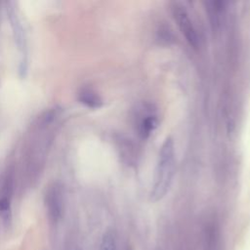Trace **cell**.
I'll list each match as a JSON object with an SVG mask.
<instances>
[{"instance_id":"6da1fadb","label":"cell","mask_w":250,"mask_h":250,"mask_svg":"<svg viewBox=\"0 0 250 250\" xmlns=\"http://www.w3.org/2000/svg\"><path fill=\"white\" fill-rule=\"evenodd\" d=\"M175 173V146L171 138H167L159 151L154 182L150 192L152 201H158L165 196L170 188Z\"/></svg>"},{"instance_id":"7a4b0ae2","label":"cell","mask_w":250,"mask_h":250,"mask_svg":"<svg viewBox=\"0 0 250 250\" xmlns=\"http://www.w3.org/2000/svg\"><path fill=\"white\" fill-rule=\"evenodd\" d=\"M171 11L173 18L177 22L182 34L185 36L186 40L190 46H192L193 48H197L199 44L198 34L185 6H183L179 2H174L172 3Z\"/></svg>"},{"instance_id":"3957f363","label":"cell","mask_w":250,"mask_h":250,"mask_svg":"<svg viewBox=\"0 0 250 250\" xmlns=\"http://www.w3.org/2000/svg\"><path fill=\"white\" fill-rule=\"evenodd\" d=\"M47 205L50 214L57 218L61 214V192L58 187L54 186L52 187L47 194Z\"/></svg>"},{"instance_id":"277c9868","label":"cell","mask_w":250,"mask_h":250,"mask_svg":"<svg viewBox=\"0 0 250 250\" xmlns=\"http://www.w3.org/2000/svg\"><path fill=\"white\" fill-rule=\"evenodd\" d=\"M78 100L81 104L91 108H99L103 104V101L99 95L90 89H83L78 95Z\"/></svg>"},{"instance_id":"5b68a950","label":"cell","mask_w":250,"mask_h":250,"mask_svg":"<svg viewBox=\"0 0 250 250\" xmlns=\"http://www.w3.org/2000/svg\"><path fill=\"white\" fill-rule=\"evenodd\" d=\"M143 117L139 125V132L143 138H147L157 126V119L152 113H146Z\"/></svg>"},{"instance_id":"8992f818","label":"cell","mask_w":250,"mask_h":250,"mask_svg":"<svg viewBox=\"0 0 250 250\" xmlns=\"http://www.w3.org/2000/svg\"><path fill=\"white\" fill-rule=\"evenodd\" d=\"M101 250H116L115 237L111 231H106L101 242Z\"/></svg>"},{"instance_id":"52a82bcc","label":"cell","mask_w":250,"mask_h":250,"mask_svg":"<svg viewBox=\"0 0 250 250\" xmlns=\"http://www.w3.org/2000/svg\"><path fill=\"white\" fill-rule=\"evenodd\" d=\"M10 213V199L7 196L0 198V214L4 217H8Z\"/></svg>"},{"instance_id":"ba28073f","label":"cell","mask_w":250,"mask_h":250,"mask_svg":"<svg viewBox=\"0 0 250 250\" xmlns=\"http://www.w3.org/2000/svg\"><path fill=\"white\" fill-rule=\"evenodd\" d=\"M205 250H219L218 242L214 240V237L208 238V241L206 242V245H205Z\"/></svg>"}]
</instances>
